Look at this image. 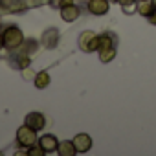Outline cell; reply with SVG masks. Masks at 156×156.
Segmentation results:
<instances>
[{"label":"cell","instance_id":"cell-1","mask_svg":"<svg viewBox=\"0 0 156 156\" xmlns=\"http://www.w3.org/2000/svg\"><path fill=\"white\" fill-rule=\"evenodd\" d=\"M0 37H2L4 48L9 50V51H17V50L22 46V42H24V33H22V30H20L19 26H15V24L6 26L2 31H0Z\"/></svg>","mask_w":156,"mask_h":156},{"label":"cell","instance_id":"cell-2","mask_svg":"<svg viewBox=\"0 0 156 156\" xmlns=\"http://www.w3.org/2000/svg\"><path fill=\"white\" fill-rule=\"evenodd\" d=\"M77 44H79V50L85 53H94L98 51L99 46V35L96 31H83L77 39Z\"/></svg>","mask_w":156,"mask_h":156},{"label":"cell","instance_id":"cell-3","mask_svg":"<svg viewBox=\"0 0 156 156\" xmlns=\"http://www.w3.org/2000/svg\"><path fill=\"white\" fill-rule=\"evenodd\" d=\"M37 140H39L37 130H33L31 127L22 125V127L17 129V143H19V147H24L28 151L30 147H33L37 143Z\"/></svg>","mask_w":156,"mask_h":156},{"label":"cell","instance_id":"cell-4","mask_svg":"<svg viewBox=\"0 0 156 156\" xmlns=\"http://www.w3.org/2000/svg\"><path fill=\"white\" fill-rule=\"evenodd\" d=\"M59 39H61L59 30H57V28H48V30H44V31H42L41 44H42L46 50H55V48H57V44H59Z\"/></svg>","mask_w":156,"mask_h":156},{"label":"cell","instance_id":"cell-5","mask_svg":"<svg viewBox=\"0 0 156 156\" xmlns=\"http://www.w3.org/2000/svg\"><path fill=\"white\" fill-rule=\"evenodd\" d=\"M8 62H9V66L15 68V70H26V68L30 66L31 59H30V55H26L22 50H19V53L11 51V55L8 57Z\"/></svg>","mask_w":156,"mask_h":156},{"label":"cell","instance_id":"cell-6","mask_svg":"<svg viewBox=\"0 0 156 156\" xmlns=\"http://www.w3.org/2000/svg\"><path fill=\"white\" fill-rule=\"evenodd\" d=\"M72 141H73L75 151H77V152H81V154H85V152H88V151L92 149V138H90L88 134H85V132L75 134Z\"/></svg>","mask_w":156,"mask_h":156},{"label":"cell","instance_id":"cell-7","mask_svg":"<svg viewBox=\"0 0 156 156\" xmlns=\"http://www.w3.org/2000/svg\"><path fill=\"white\" fill-rule=\"evenodd\" d=\"M24 125H28V127H31L33 130H42L44 129V125H46V118H44V114H41V112H30V114H26V118H24Z\"/></svg>","mask_w":156,"mask_h":156},{"label":"cell","instance_id":"cell-8","mask_svg":"<svg viewBox=\"0 0 156 156\" xmlns=\"http://www.w3.org/2000/svg\"><path fill=\"white\" fill-rule=\"evenodd\" d=\"M108 8H110L108 0H88V2H87V9L92 15H96V17L107 15L108 13Z\"/></svg>","mask_w":156,"mask_h":156},{"label":"cell","instance_id":"cell-9","mask_svg":"<svg viewBox=\"0 0 156 156\" xmlns=\"http://www.w3.org/2000/svg\"><path fill=\"white\" fill-rule=\"evenodd\" d=\"M79 15H81V11H79V8H77L73 2L61 8V19L64 22H75L77 19H79Z\"/></svg>","mask_w":156,"mask_h":156},{"label":"cell","instance_id":"cell-10","mask_svg":"<svg viewBox=\"0 0 156 156\" xmlns=\"http://www.w3.org/2000/svg\"><path fill=\"white\" fill-rule=\"evenodd\" d=\"M37 143L42 147V151H44L46 154L55 152L57 147H59V141H57V138H55L53 134H44V136H41V138L37 140Z\"/></svg>","mask_w":156,"mask_h":156},{"label":"cell","instance_id":"cell-11","mask_svg":"<svg viewBox=\"0 0 156 156\" xmlns=\"http://www.w3.org/2000/svg\"><path fill=\"white\" fill-rule=\"evenodd\" d=\"M33 83H35V87H37L39 90H44V88H48V87H50L51 77H50V73H48L46 70H42V72H37Z\"/></svg>","mask_w":156,"mask_h":156},{"label":"cell","instance_id":"cell-12","mask_svg":"<svg viewBox=\"0 0 156 156\" xmlns=\"http://www.w3.org/2000/svg\"><path fill=\"white\" fill-rule=\"evenodd\" d=\"M57 152H59V156H73V154H77V151L73 147V141H70V140L61 141L59 147H57Z\"/></svg>","mask_w":156,"mask_h":156},{"label":"cell","instance_id":"cell-13","mask_svg":"<svg viewBox=\"0 0 156 156\" xmlns=\"http://www.w3.org/2000/svg\"><path fill=\"white\" fill-rule=\"evenodd\" d=\"M26 8H28V0H8L6 11H9V13H20Z\"/></svg>","mask_w":156,"mask_h":156},{"label":"cell","instance_id":"cell-14","mask_svg":"<svg viewBox=\"0 0 156 156\" xmlns=\"http://www.w3.org/2000/svg\"><path fill=\"white\" fill-rule=\"evenodd\" d=\"M118 53V48L116 46H108V48H103V50H98V55H99V61L101 62H110Z\"/></svg>","mask_w":156,"mask_h":156},{"label":"cell","instance_id":"cell-15","mask_svg":"<svg viewBox=\"0 0 156 156\" xmlns=\"http://www.w3.org/2000/svg\"><path fill=\"white\" fill-rule=\"evenodd\" d=\"M19 50H22L26 55H30V57H31V55L39 50V42H37L35 39H24V42H22V46H20Z\"/></svg>","mask_w":156,"mask_h":156},{"label":"cell","instance_id":"cell-16","mask_svg":"<svg viewBox=\"0 0 156 156\" xmlns=\"http://www.w3.org/2000/svg\"><path fill=\"white\" fill-rule=\"evenodd\" d=\"M152 9H154V6H152L151 0H143V2H138V8H136V11H138L140 15H143L145 19L152 13Z\"/></svg>","mask_w":156,"mask_h":156},{"label":"cell","instance_id":"cell-17","mask_svg":"<svg viewBox=\"0 0 156 156\" xmlns=\"http://www.w3.org/2000/svg\"><path fill=\"white\" fill-rule=\"evenodd\" d=\"M28 154H30V156H44L46 152L42 151V147H41L39 143H35L33 147H30V149H28Z\"/></svg>","mask_w":156,"mask_h":156},{"label":"cell","instance_id":"cell-18","mask_svg":"<svg viewBox=\"0 0 156 156\" xmlns=\"http://www.w3.org/2000/svg\"><path fill=\"white\" fill-rule=\"evenodd\" d=\"M136 8H138V6H134V4H127V6H121L123 13H127V15H132V13L136 11Z\"/></svg>","mask_w":156,"mask_h":156},{"label":"cell","instance_id":"cell-19","mask_svg":"<svg viewBox=\"0 0 156 156\" xmlns=\"http://www.w3.org/2000/svg\"><path fill=\"white\" fill-rule=\"evenodd\" d=\"M48 4H50V8H53V9H61V8H62V0H48Z\"/></svg>","mask_w":156,"mask_h":156},{"label":"cell","instance_id":"cell-20","mask_svg":"<svg viewBox=\"0 0 156 156\" xmlns=\"http://www.w3.org/2000/svg\"><path fill=\"white\" fill-rule=\"evenodd\" d=\"M147 20H149V24H152V26H156V8L152 9V13L147 17Z\"/></svg>","mask_w":156,"mask_h":156},{"label":"cell","instance_id":"cell-21","mask_svg":"<svg viewBox=\"0 0 156 156\" xmlns=\"http://www.w3.org/2000/svg\"><path fill=\"white\" fill-rule=\"evenodd\" d=\"M114 2H118L119 6H127V4H134L136 0H114Z\"/></svg>","mask_w":156,"mask_h":156},{"label":"cell","instance_id":"cell-22","mask_svg":"<svg viewBox=\"0 0 156 156\" xmlns=\"http://www.w3.org/2000/svg\"><path fill=\"white\" fill-rule=\"evenodd\" d=\"M73 0H62V6H66V4H72Z\"/></svg>","mask_w":156,"mask_h":156},{"label":"cell","instance_id":"cell-23","mask_svg":"<svg viewBox=\"0 0 156 156\" xmlns=\"http://www.w3.org/2000/svg\"><path fill=\"white\" fill-rule=\"evenodd\" d=\"M4 48V44H2V37H0V50H2Z\"/></svg>","mask_w":156,"mask_h":156},{"label":"cell","instance_id":"cell-24","mask_svg":"<svg viewBox=\"0 0 156 156\" xmlns=\"http://www.w3.org/2000/svg\"><path fill=\"white\" fill-rule=\"evenodd\" d=\"M151 2H152V6H154V8H156V0H151Z\"/></svg>","mask_w":156,"mask_h":156},{"label":"cell","instance_id":"cell-25","mask_svg":"<svg viewBox=\"0 0 156 156\" xmlns=\"http://www.w3.org/2000/svg\"><path fill=\"white\" fill-rule=\"evenodd\" d=\"M136 2H143V0H136Z\"/></svg>","mask_w":156,"mask_h":156}]
</instances>
